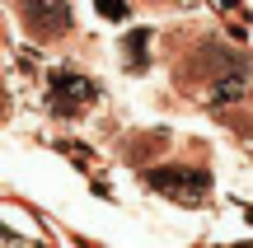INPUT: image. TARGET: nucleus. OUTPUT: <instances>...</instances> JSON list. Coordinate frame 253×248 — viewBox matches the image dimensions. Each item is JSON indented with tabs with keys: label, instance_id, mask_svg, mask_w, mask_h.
<instances>
[{
	"label": "nucleus",
	"instance_id": "f257e3e1",
	"mask_svg": "<svg viewBox=\"0 0 253 248\" xmlns=\"http://www.w3.org/2000/svg\"><path fill=\"white\" fill-rule=\"evenodd\" d=\"M145 183L155 187V192H169L178 197V202H202V192H207V174H197V169H150L145 174Z\"/></svg>",
	"mask_w": 253,
	"mask_h": 248
},
{
	"label": "nucleus",
	"instance_id": "f03ea898",
	"mask_svg": "<svg viewBox=\"0 0 253 248\" xmlns=\"http://www.w3.org/2000/svg\"><path fill=\"white\" fill-rule=\"evenodd\" d=\"M47 84H52V89H47V99H52V108H56V112H75L80 103H89V99H94V84H89V80H80V75H61V71H56Z\"/></svg>",
	"mask_w": 253,
	"mask_h": 248
},
{
	"label": "nucleus",
	"instance_id": "7ed1b4c3",
	"mask_svg": "<svg viewBox=\"0 0 253 248\" xmlns=\"http://www.w3.org/2000/svg\"><path fill=\"white\" fill-rule=\"evenodd\" d=\"M24 14H28V24L38 28V33H61L66 28V0H24Z\"/></svg>",
	"mask_w": 253,
	"mask_h": 248
},
{
	"label": "nucleus",
	"instance_id": "20e7f679",
	"mask_svg": "<svg viewBox=\"0 0 253 248\" xmlns=\"http://www.w3.org/2000/svg\"><path fill=\"white\" fill-rule=\"evenodd\" d=\"M235 94H244V80L239 75H225V80H216V89L207 94L211 103H225V99H235Z\"/></svg>",
	"mask_w": 253,
	"mask_h": 248
},
{
	"label": "nucleus",
	"instance_id": "39448f33",
	"mask_svg": "<svg viewBox=\"0 0 253 248\" xmlns=\"http://www.w3.org/2000/svg\"><path fill=\"white\" fill-rule=\"evenodd\" d=\"M99 9H103L108 19H122V14H126V5H122V0H99Z\"/></svg>",
	"mask_w": 253,
	"mask_h": 248
}]
</instances>
